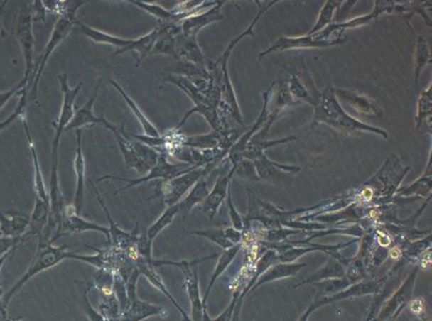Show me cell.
Instances as JSON below:
<instances>
[{
	"label": "cell",
	"instance_id": "1",
	"mask_svg": "<svg viewBox=\"0 0 432 321\" xmlns=\"http://www.w3.org/2000/svg\"><path fill=\"white\" fill-rule=\"evenodd\" d=\"M86 4H87L86 1H68L65 11L58 17V20L55 23V27H53L52 35H50L49 43L45 45L44 52H43L39 61L36 65L34 70H33L27 86L28 90H29L28 100L37 102L38 87H39L38 85H39L40 76L44 72L48 60H49L50 55L55 52L58 45L63 40H65V38L70 34L71 29L77 22L76 12L82 5Z\"/></svg>",
	"mask_w": 432,
	"mask_h": 321
},
{
	"label": "cell",
	"instance_id": "2",
	"mask_svg": "<svg viewBox=\"0 0 432 321\" xmlns=\"http://www.w3.org/2000/svg\"><path fill=\"white\" fill-rule=\"evenodd\" d=\"M102 124L115 135L128 169L136 170L139 174L146 175L157 164L160 153L154 148L142 143L126 134L124 131V124L122 127L116 126L115 124L107 121L105 117Z\"/></svg>",
	"mask_w": 432,
	"mask_h": 321
},
{
	"label": "cell",
	"instance_id": "3",
	"mask_svg": "<svg viewBox=\"0 0 432 321\" xmlns=\"http://www.w3.org/2000/svg\"><path fill=\"white\" fill-rule=\"evenodd\" d=\"M68 246H55L53 243L39 244L38 251L36 252L34 259H33L31 266L27 270L26 273L23 275L21 279L15 286L10 290L9 294L5 295L4 304L5 307L9 305V300L23 286L25 283L29 281L35 275L40 273L50 268H53L55 265L60 263L63 259H68V254L67 251Z\"/></svg>",
	"mask_w": 432,
	"mask_h": 321
},
{
	"label": "cell",
	"instance_id": "4",
	"mask_svg": "<svg viewBox=\"0 0 432 321\" xmlns=\"http://www.w3.org/2000/svg\"><path fill=\"white\" fill-rule=\"evenodd\" d=\"M168 155L165 153H160L158 162L157 164L149 170L148 173L144 177L139 178H126L122 177H117V175H107L104 177L98 178L97 182L100 183L102 180H121V182L128 183L126 187L119 188L115 192V195H119L122 191L129 190V188L136 187V185H141V183L150 182V180H169L171 178L179 177V175L187 174L190 170L198 169L194 165L185 164V163H181V164H172L168 160Z\"/></svg>",
	"mask_w": 432,
	"mask_h": 321
},
{
	"label": "cell",
	"instance_id": "5",
	"mask_svg": "<svg viewBox=\"0 0 432 321\" xmlns=\"http://www.w3.org/2000/svg\"><path fill=\"white\" fill-rule=\"evenodd\" d=\"M16 39L21 48L23 58L25 62V73L21 82L28 86L33 70H34V33H33L32 11L23 9L18 16L16 23Z\"/></svg>",
	"mask_w": 432,
	"mask_h": 321
},
{
	"label": "cell",
	"instance_id": "6",
	"mask_svg": "<svg viewBox=\"0 0 432 321\" xmlns=\"http://www.w3.org/2000/svg\"><path fill=\"white\" fill-rule=\"evenodd\" d=\"M205 177V168H198L179 175L169 180H164L162 183V197L167 207L179 205L180 201L188 195L193 187L199 182L200 178Z\"/></svg>",
	"mask_w": 432,
	"mask_h": 321
},
{
	"label": "cell",
	"instance_id": "7",
	"mask_svg": "<svg viewBox=\"0 0 432 321\" xmlns=\"http://www.w3.org/2000/svg\"><path fill=\"white\" fill-rule=\"evenodd\" d=\"M315 119L327 122V124H331V126L339 127V129L340 127V129H345L347 131L360 129H368L364 124L350 119L347 114H345L329 92L325 95V99L323 98V103L318 108Z\"/></svg>",
	"mask_w": 432,
	"mask_h": 321
},
{
	"label": "cell",
	"instance_id": "8",
	"mask_svg": "<svg viewBox=\"0 0 432 321\" xmlns=\"http://www.w3.org/2000/svg\"><path fill=\"white\" fill-rule=\"evenodd\" d=\"M60 81V90L63 93V106L60 109V116L55 124V136L53 139L60 140L65 132L68 124H70L73 114L75 113V104L76 97L78 96L83 83L80 82L75 88H70L68 84V73L60 74L58 76Z\"/></svg>",
	"mask_w": 432,
	"mask_h": 321
},
{
	"label": "cell",
	"instance_id": "9",
	"mask_svg": "<svg viewBox=\"0 0 432 321\" xmlns=\"http://www.w3.org/2000/svg\"><path fill=\"white\" fill-rule=\"evenodd\" d=\"M84 232H98V233L106 234L107 238H110L109 233V227L98 225L85 220L75 212V209L72 205L67 206L63 210L62 226L60 231L55 234V238L50 239V243H55V241L63 234H80Z\"/></svg>",
	"mask_w": 432,
	"mask_h": 321
},
{
	"label": "cell",
	"instance_id": "10",
	"mask_svg": "<svg viewBox=\"0 0 432 321\" xmlns=\"http://www.w3.org/2000/svg\"><path fill=\"white\" fill-rule=\"evenodd\" d=\"M90 185H92V188L94 191H95L99 205H100L101 208L103 209L104 213L106 214V217L108 219L109 225H110L109 226V233H110L109 241H110L112 248L121 249V251H128L129 249L133 248V246H136L139 234H137L136 232H133V233H126V232L122 230V229L117 225L116 222L112 218L111 214L109 212L108 208H107L105 205V201H104L103 197H102L101 193L99 192L97 187H95V185H94L93 182H91V180Z\"/></svg>",
	"mask_w": 432,
	"mask_h": 321
},
{
	"label": "cell",
	"instance_id": "11",
	"mask_svg": "<svg viewBox=\"0 0 432 321\" xmlns=\"http://www.w3.org/2000/svg\"><path fill=\"white\" fill-rule=\"evenodd\" d=\"M75 170L76 175V190L72 206L75 209V212L78 215H80L84 205L86 180V162L82 151V129H76Z\"/></svg>",
	"mask_w": 432,
	"mask_h": 321
},
{
	"label": "cell",
	"instance_id": "12",
	"mask_svg": "<svg viewBox=\"0 0 432 321\" xmlns=\"http://www.w3.org/2000/svg\"><path fill=\"white\" fill-rule=\"evenodd\" d=\"M101 84L102 79H99L92 97L80 109H75V113L73 114L70 124H68L65 132L73 131V129H75V131L76 129H82L84 126H94V124H102L103 122L104 114H102L100 116H97L94 114L93 109L99 90H100Z\"/></svg>",
	"mask_w": 432,
	"mask_h": 321
},
{
	"label": "cell",
	"instance_id": "13",
	"mask_svg": "<svg viewBox=\"0 0 432 321\" xmlns=\"http://www.w3.org/2000/svg\"><path fill=\"white\" fill-rule=\"evenodd\" d=\"M176 53L177 60L188 61L203 67L208 65L207 58L198 44L197 37L179 33L176 36Z\"/></svg>",
	"mask_w": 432,
	"mask_h": 321
},
{
	"label": "cell",
	"instance_id": "14",
	"mask_svg": "<svg viewBox=\"0 0 432 321\" xmlns=\"http://www.w3.org/2000/svg\"><path fill=\"white\" fill-rule=\"evenodd\" d=\"M158 38L152 50L151 55H172L177 60L176 36L181 33V25L158 23Z\"/></svg>",
	"mask_w": 432,
	"mask_h": 321
},
{
	"label": "cell",
	"instance_id": "15",
	"mask_svg": "<svg viewBox=\"0 0 432 321\" xmlns=\"http://www.w3.org/2000/svg\"><path fill=\"white\" fill-rule=\"evenodd\" d=\"M221 5H222V2H218L216 6L207 12H199V13L185 18L184 21L181 23L183 34L197 37L203 27L207 26L210 23L222 19V16L220 15Z\"/></svg>",
	"mask_w": 432,
	"mask_h": 321
},
{
	"label": "cell",
	"instance_id": "16",
	"mask_svg": "<svg viewBox=\"0 0 432 321\" xmlns=\"http://www.w3.org/2000/svg\"><path fill=\"white\" fill-rule=\"evenodd\" d=\"M30 217L26 214L10 213L0 210V234L4 238H21L26 234Z\"/></svg>",
	"mask_w": 432,
	"mask_h": 321
},
{
	"label": "cell",
	"instance_id": "17",
	"mask_svg": "<svg viewBox=\"0 0 432 321\" xmlns=\"http://www.w3.org/2000/svg\"><path fill=\"white\" fill-rule=\"evenodd\" d=\"M21 121L23 127H24L25 134H26L28 144H29L30 152H31L33 165H34L36 197L40 198V200L45 201V202L50 203V195L49 192H48L47 187H45L42 170H40L39 159H38L37 151H36L34 142H33L31 132H30L29 126H28L26 116L21 117Z\"/></svg>",
	"mask_w": 432,
	"mask_h": 321
},
{
	"label": "cell",
	"instance_id": "18",
	"mask_svg": "<svg viewBox=\"0 0 432 321\" xmlns=\"http://www.w3.org/2000/svg\"><path fill=\"white\" fill-rule=\"evenodd\" d=\"M158 27L154 28L148 34L142 36L139 39L133 40L131 44L128 45V47L117 50V52L114 53L113 57H117V55H122V53L126 52H136L137 55L136 66H139L144 61V58L151 55L155 42H156L157 38H158Z\"/></svg>",
	"mask_w": 432,
	"mask_h": 321
},
{
	"label": "cell",
	"instance_id": "19",
	"mask_svg": "<svg viewBox=\"0 0 432 321\" xmlns=\"http://www.w3.org/2000/svg\"><path fill=\"white\" fill-rule=\"evenodd\" d=\"M208 195H210L208 183L202 177L199 182L195 183L192 190L188 192V195L180 201L179 214H181L184 218L187 217L195 206L202 205L203 201L205 200Z\"/></svg>",
	"mask_w": 432,
	"mask_h": 321
},
{
	"label": "cell",
	"instance_id": "20",
	"mask_svg": "<svg viewBox=\"0 0 432 321\" xmlns=\"http://www.w3.org/2000/svg\"><path fill=\"white\" fill-rule=\"evenodd\" d=\"M109 82H110L111 85L119 92V95L123 97L124 102L128 104L129 108L131 109V113H133L136 119H139V124H141V127L144 129V135L149 137H155V138L161 136V134L157 131L156 127H155L153 124L147 119L146 114L142 111V109H141V108L137 106L136 102L126 94V92L119 86V84L116 82L115 80H113V79H109Z\"/></svg>",
	"mask_w": 432,
	"mask_h": 321
},
{
	"label": "cell",
	"instance_id": "21",
	"mask_svg": "<svg viewBox=\"0 0 432 321\" xmlns=\"http://www.w3.org/2000/svg\"><path fill=\"white\" fill-rule=\"evenodd\" d=\"M231 175L230 177H220L218 178L212 192L207 195V197L202 202V210L203 213L207 214L210 219L215 217L218 208H220L221 203H222L223 200L225 198Z\"/></svg>",
	"mask_w": 432,
	"mask_h": 321
},
{
	"label": "cell",
	"instance_id": "22",
	"mask_svg": "<svg viewBox=\"0 0 432 321\" xmlns=\"http://www.w3.org/2000/svg\"><path fill=\"white\" fill-rule=\"evenodd\" d=\"M76 24L78 25L80 32L83 35H85L89 39L92 40L93 42L97 43V44L110 45L112 47L118 48V50H122V48L128 47L133 42L131 39H124V38L117 37V36L102 32L100 30L88 26V25L83 24V23L80 21L76 22Z\"/></svg>",
	"mask_w": 432,
	"mask_h": 321
},
{
	"label": "cell",
	"instance_id": "23",
	"mask_svg": "<svg viewBox=\"0 0 432 321\" xmlns=\"http://www.w3.org/2000/svg\"><path fill=\"white\" fill-rule=\"evenodd\" d=\"M178 214H179V205L167 207L163 214L154 222L153 225L149 227L146 233L147 239H148L151 243H153L155 238H156L162 231H164L168 226L171 225L172 222L174 221V219Z\"/></svg>",
	"mask_w": 432,
	"mask_h": 321
},
{
	"label": "cell",
	"instance_id": "24",
	"mask_svg": "<svg viewBox=\"0 0 432 321\" xmlns=\"http://www.w3.org/2000/svg\"><path fill=\"white\" fill-rule=\"evenodd\" d=\"M431 52L428 47V43L423 39V38L419 37L418 40V45H416V68H415V79L416 83H418L419 75H421V71L426 67L428 63H431Z\"/></svg>",
	"mask_w": 432,
	"mask_h": 321
},
{
	"label": "cell",
	"instance_id": "25",
	"mask_svg": "<svg viewBox=\"0 0 432 321\" xmlns=\"http://www.w3.org/2000/svg\"><path fill=\"white\" fill-rule=\"evenodd\" d=\"M160 310H162V308L136 300L124 321H139L148 317V315L160 313Z\"/></svg>",
	"mask_w": 432,
	"mask_h": 321
},
{
	"label": "cell",
	"instance_id": "26",
	"mask_svg": "<svg viewBox=\"0 0 432 321\" xmlns=\"http://www.w3.org/2000/svg\"><path fill=\"white\" fill-rule=\"evenodd\" d=\"M239 248L237 246H232V248L228 249L225 254L221 256L220 261H218L217 266H216L215 274H213L212 282H210V288H208V292H210V288L212 287L213 282L215 281L216 278L220 276V273L225 271L228 264H230L231 261L234 259V256L237 254ZM205 295V298H207Z\"/></svg>",
	"mask_w": 432,
	"mask_h": 321
},
{
	"label": "cell",
	"instance_id": "27",
	"mask_svg": "<svg viewBox=\"0 0 432 321\" xmlns=\"http://www.w3.org/2000/svg\"><path fill=\"white\" fill-rule=\"evenodd\" d=\"M431 87L428 91L424 92L418 102V127L421 126L426 116L431 117Z\"/></svg>",
	"mask_w": 432,
	"mask_h": 321
},
{
	"label": "cell",
	"instance_id": "28",
	"mask_svg": "<svg viewBox=\"0 0 432 321\" xmlns=\"http://www.w3.org/2000/svg\"><path fill=\"white\" fill-rule=\"evenodd\" d=\"M193 234H198V236H205L210 241H215V243L220 244L223 248H232L230 241H227L225 234H222L220 231H194Z\"/></svg>",
	"mask_w": 432,
	"mask_h": 321
},
{
	"label": "cell",
	"instance_id": "29",
	"mask_svg": "<svg viewBox=\"0 0 432 321\" xmlns=\"http://www.w3.org/2000/svg\"><path fill=\"white\" fill-rule=\"evenodd\" d=\"M338 4V2H327L326 6L322 10L321 15H320L319 21H318L317 26H315L314 29L311 31V33L317 32L318 30L321 29L323 26L330 22L331 20L333 10L335 9V5ZM310 33V34H311Z\"/></svg>",
	"mask_w": 432,
	"mask_h": 321
},
{
	"label": "cell",
	"instance_id": "30",
	"mask_svg": "<svg viewBox=\"0 0 432 321\" xmlns=\"http://www.w3.org/2000/svg\"><path fill=\"white\" fill-rule=\"evenodd\" d=\"M24 87H27V86H25L24 84L20 82L18 85L15 86V87L0 93V111H1V109L6 104L7 102L11 100L12 97L19 95L20 92H21L22 89Z\"/></svg>",
	"mask_w": 432,
	"mask_h": 321
},
{
	"label": "cell",
	"instance_id": "31",
	"mask_svg": "<svg viewBox=\"0 0 432 321\" xmlns=\"http://www.w3.org/2000/svg\"><path fill=\"white\" fill-rule=\"evenodd\" d=\"M83 300H84V304H85L86 312L88 313L89 317H90V320L92 321H104L103 318H102L100 317V315H98L97 313L94 312V310H92V308L90 307V305H89V303H88L87 298H86V295H84Z\"/></svg>",
	"mask_w": 432,
	"mask_h": 321
},
{
	"label": "cell",
	"instance_id": "32",
	"mask_svg": "<svg viewBox=\"0 0 432 321\" xmlns=\"http://www.w3.org/2000/svg\"><path fill=\"white\" fill-rule=\"evenodd\" d=\"M230 214L231 218H232L234 226L236 228H240L241 225H242V222H241L240 216L239 214L236 212L235 209H234L232 202H231L230 200Z\"/></svg>",
	"mask_w": 432,
	"mask_h": 321
},
{
	"label": "cell",
	"instance_id": "33",
	"mask_svg": "<svg viewBox=\"0 0 432 321\" xmlns=\"http://www.w3.org/2000/svg\"><path fill=\"white\" fill-rule=\"evenodd\" d=\"M411 312L414 313H416V315H419L423 310V304L421 303V300H416L411 303Z\"/></svg>",
	"mask_w": 432,
	"mask_h": 321
},
{
	"label": "cell",
	"instance_id": "34",
	"mask_svg": "<svg viewBox=\"0 0 432 321\" xmlns=\"http://www.w3.org/2000/svg\"><path fill=\"white\" fill-rule=\"evenodd\" d=\"M9 4V1H2L0 4V40H1L2 35H4V29H2V16H4V11L5 6Z\"/></svg>",
	"mask_w": 432,
	"mask_h": 321
}]
</instances>
